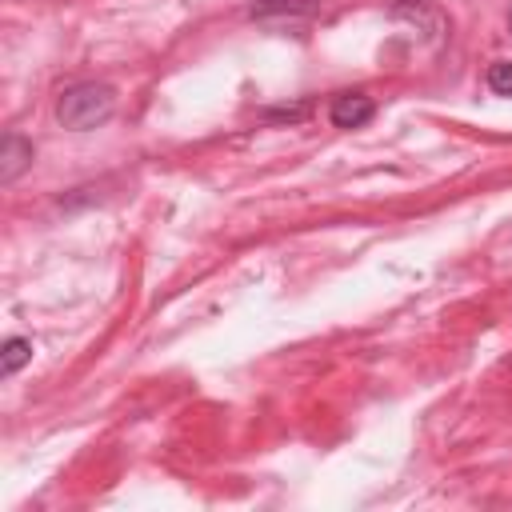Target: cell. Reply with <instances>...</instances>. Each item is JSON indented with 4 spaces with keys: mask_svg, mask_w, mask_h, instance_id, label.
Masks as SVG:
<instances>
[{
    "mask_svg": "<svg viewBox=\"0 0 512 512\" xmlns=\"http://www.w3.org/2000/svg\"><path fill=\"white\" fill-rule=\"evenodd\" d=\"M32 360V344L24 336H12L4 340V356H0V376H16L24 364Z\"/></svg>",
    "mask_w": 512,
    "mask_h": 512,
    "instance_id": "6",
    "label": "cell"
},
{
    "mask_svg": "<svg viewBox=\"0 0 512 512\" xmlns=\"http://www.w3.org/2000/svg\"><path fill=\"white\" fill-rule=\"evenodd\" d=\"M392 16H396V20H412V24L428 36V44H436V40L444 36V16H440L428 0H396V4H392Z\"/></svg>",
    "mask_w": 512,
    "mask_h": 512,
    "instance_id": "3",
    "label": "cell"
},
{
    "mask_svg": "<svg viewBox=\"0 0 512 512\" xmlns=\"http://www.w3.org/2000/svg\"><path fill=\"white\" fill-rule=\"evenodd\" d=\"M372 112H376L372 96H364V92H340L332 100V108H328V120L336 128H360V124L372 120Z\"/></svg>",
    "mask_w": 512,
    "mask_h": 512,
    "instance_id": "2",
    "label": "cell"
},
{
    "mask_svg": "<svg viewBox=\"0 0 512 512\" xmlns=\"http://www.w3.org/2000/svg\"><path fill=\"white\" fill-rule=\"evenodd\" d=\"M488 88H492L496 96H512V64H508V60H496V64L488 68Z\"/></svg>",
    "mask_w": 512,
    "mask_h": 512,
    "instance_id": "7",
    "label": "cell"
},
{
    "mask_svg": "<svg viewBox=\"0 0 512 512\" xmlns=\"http://www.w3.org/2000/svg\"><path fill=\"white\" fill-rule=\"evenodd\" d=\"M508 28H512V20H508Z\"/></svg>",
    "mask_w": 512,
    "mask_h": 512,
    "instance_id": "8",
    "label": "cell"
},
{
    "mask_svg": "<svg viewBox=\"0 0 512 512\" xmlns=\"http://www.w3.org/2000/svg\"><path fill=\"white\" fill-rule=\"evenodd\" d=\"M320 4L316 0H264V4H256L252 8V16H312Z\"/></svg>",
    "mask_w": 512,
    "mask_h": 512,
    "instance_id": "5",
    "label": "cell"
},
{
    "mask_svg": "<svg viewBox=\"0 0 512 512\" xmlns=\"http://www.w3.org/2000/svg\"><path fill=\"white\" fill-rule=\"evenodd\" d=\"M116 108V92L108 84H96V80H84V84H72L60 92L56 100V120L72 132H88V128H100Z\"/></svg>",
    "mask_w": 512,
    "mask_h": 512,
    "instance_id": "1",
    "label": "cell"
},
{
    "mask_svg": "<svg viewBox=\"0 0 512 512\" xmlns=\"http://www.w3.org/2000/svg\"><path fill=\"white\" fill-rule=\"evenodd\" d=\"M28 164H32V144H28L24 136L8 132V136H4V144H0V180H4V184H12Z\"/></svg>",
    "mask_w": 512,
    "mask_h": 512,
    "instance_id": "4",
    "label": "cell"
}]
</instances>
